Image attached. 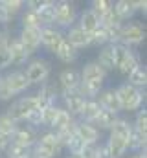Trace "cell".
Returning <instances> with one entry per match:
<instances>
[{
  "label": "cell",
  "instance_id": "1",
  "mask_svg": "<svg viewBox=\"0 0 147 158\" xmlns=\"http://www.w3.org/2000/svg\"><path fill=\"white\" fill-rule=\"evenodd\" d=\"M79 76H81V85H79L77 90L81 92V96L85 99H96L98 94L103 90L107 72L103 68H99L96 61H90L81 68Z\"/></svg>",
  "mask_w": 147,
  "mask_h": 158
},
{
  "label": "cell",
  "instance_id": "2",
  "mask_svg": "<svg viewBox=\"0 0 147 158\" xmlns=\"http://www.w3.org/2000/svg\"><path fill=\"white\" fill-rule=\"evenodd\" d=\"M116 96L121 112H136L145 107V90H138L129 83H121L116 86Z\"/></svg>",
  "mask_w": 147,
  "mask_h": 158
},
{
  "label": "cell",
  "instance_id": "3",
  "mask_svg": "<svg viewBox=\"0 0 147 158\" xmlns=\"http://www.w3.org/2000/svg\"><path fill=\"white\" fill-rule=\"evenodd\" d=\"M140 64H142L140 57L134 53V50H131L129 46H123V44H114V70H118L121 76L127 77Z\"/></svg>",
  "mask_w": 147,
  "mask_h": 158
},
{
  "label": "cell",
  "instance_id": "4",
  "mask_svg": "<svg viewBox=\"0 0 147 158\" xmlns=\"http://www.w3.org/2000/svg\"><path fill=\"white\" fill-rule=\"evenodd\" d=\"M39 109H40V107H39L37 96L35 94H30V96H22V98H19L17 101H13V103L9 105V109L6 110V114L20 125L22 121H28V118H30L35 110H39Z\"/></svg>",
  "mask_w": 147,
  "mask_h": 158
},
{
  "label": "cell",
  "instance_id": "5",
  "mask_svg": "<svg viewBox=\"0 0 147 158\" xmlns=\"http://www.w3.org/2000/svg\"><path fill=\"white\" fill-rule=\"evenodd\" d=\"M77 22V9L70 0H55L53 6V28L70 30Z\"/></svg>",
  "mask_w": 147,
  "mask_h": 158
},
{
  "label": "cell",
  "instance_id": "6",
  "mask_svg": "<svg viewBox=\"0 0 147 158\" xmlns=\"http://www.w3.org/2000/svg\"><path fill=\"white\" fill-rule=\"evenodd\" d=\"M63 147L57 140V136L52 131H46L42 134H39L35 145L32 147V155L33 158H57L61 155Z\"/></svg>",
  "mask_w": 147,
  "mask_h": 158
},
{
  "label": "cell",
  "instance_id": "7",
  "mask_svg": "<svg viewBox=\"0 0 147 158\" xmlns=\"http://www.w3.org/2000/svg\"><path fill=\"white\" fill-rule=\"evenodd\" d=\"M50 70H52L50 68V63L46 59L37 57V59L28 63V66L24 70V76L28 79L30 86L32 85H42L44 81H48V77H50Z\"/></svg>",
  "mask_w": 147,
  "mask_h": 158
},
{
  "label": "cell",
  "instance_id": "8",
  "mask_svg": "<svg viewBox=\"0 0 147 158\" xmlns=\"http://www.w3.org/2000/svg\"><path fill=\"white\" fill-rule=\"evenodd\" d=\"M144 39H145V30H144V26L140 22L129 20V22H123L121 24V30H120V44L131 48V46L140 44Z\"/></svg>",
  "mask_w": 147,
  "mask_h": 158
},
{
  "label": "cell",
  "instance_id": "9",
  "mask_svg": "<svg viewBox=\"0 0 147 158\" xmlns=\"http://www.w3.org/2000/svg\"><path fill=\"white\" fill-rule=\"evenodd\" d=\"M59 99L63 101V109L72 116L74 119H79L81 118V112L85 109V103L86 99L81 96L79 90H70V92H61Z\"/></svg>",
  "mask_w": 147,
  "mask_h": 158
},
{
  "label": "cell",
  "instance_id": "10",
  "mask_svg": "<svg viewBox=\"0 0 147 158\" xmlns=\"http://www.w3.org/2000/svg\"><path fill=\"white\" fill-rule=\"evenodd\" d=\"M35 96H37V101H39L40 109H44L48 105H57V99L61 96L57 81H44L42 85H39V92Z\"/></svg>",
  "mask_w": 147,
  "mask_h": 158
},
{
  "label": "cell",
  "instance_id": "11",
  "mask_svg": "<svg viewBox=\"0 0 147 158\" xmlns=\"http://www.w3.org/2000/svg\"><path fill=\"white\" fill-rule=\"evenodd\" d=\"M37 138H39V129L32 127V125H19L17 131L13 132V136L9 138V142L15 145H20V147L32 149L35 145Z\"/></svg>",
  "mask_w": 147,
  "mask_h": 158
},
{
  "label": "cell",
  "instance_id": "12",
  "mask_svg": "<svg viewBox=\"0 0 147 158\" xmlns=\"http://www.w3.org/2000/svg\"><path fill=\"white\" fill-rule=\"evenodd\" d=\"M4 79H6V85H7L9 92L13 94V98L19 96V94H24L30 88V83H28V79L24 76V70H20V68L4 74Z\"/></svg>",
  "mask_w": 147,
  "mask_h": 158
},
{
  "label": "cell",
  "instance_id": "13",
  "mask_svg": "<svg viewBox=\"0 0 147 158\" xmlns=\"http://www.w3.org/2000/svg\"><path fill=\"white\" fill-rule=\"evenodd\" d=\"M19 40L28 55H33L40 48V28H20Z\"/></svg>",
  "mask_w": 147,
  "mask_h": 158
},
{
  "label": "cell",
  "instance_id": "14",
  "mask_svg": "<svg viewBox=\"0 0 147 158\" xmlns=\"http://www.w3.org/2000/svg\"><path fill=\"white\" fill-rule=\"evenodd\" d=\"M57 85H59V90L61 92H70V90H77L79 85H81V76H79V70L74 68V66H66L59 72L57 76Z\"/></svg>",
  "mask_w": 147,
  "mask_h": 158
},
{
  "label": "cell",
  "instance_id": "15",
  "mask_svg": "<svg viewBox=\"0 0 147 158\" xmlns=\"http://www.w3.org/2000/svg\"><path fill=\"white\" fill-rule=\"evenodd\" d=\"M65 40V33L53 26H44L40 28V46H44L50 53L57 50V46Z\"/></svg>",
  "mask_w": 147,
  "mask_h": 158
},
{
  "label": "cell",
  "instance_id": "16",
  "mask_svg": "<svg viewBox=\"0 0 147 158\" xmlns=\"http://www.w3.org/2000/svg\"><path fill=\"white\" fill-rule=\"evenodd\" d=\"M65 40L75 48L77 52L79 50H83V48H88V46H92V39H90V33H86V31H83L79 26H72L70 30H66V33H65Z\"/></svg>",
  "mask_w": 147,
  "mask_h": 158
},
{
  "label": "cell",
  "instance_id": "17",
  "mask_svg": "<svg viewBox=\"0 0 147 158\" xmlns=\"http://www.w3.org/2000/svg\"><path fill=\"white\" fill-rule=\"evenodd\" d=\"M75 136L85 143V145H92V143H99V131L86 121L77 119L75 121Z\"/></svg>",
  "mask_w": 147,
  "mask_h": 158
},
{
  "label": "cell",
  "instance_id": "18",
  "mask_svg": "<svg viewBox=\"0 0 147 158\" xmlns=\"http://www.w3.org/2000/svg\"><path fill=\"white\" fill-rule=\"evenodd\" d=\"M98 105L107 110V112H112V114H120V103H118V96H116V88L114 86H109V88H103L98 98H96Z\"/></svg>",
  "mask_w": 147,
  "mask_h": 158
},
{
  "label": "cell",
  "instance_id": "19",
  "mask_svg": "<svg viewBox=\"0 0 147 158\" xmlns=\"http://www.w3.org/2000/svg\"><path fill=\"white\" fill-rule=\"evenodd\" d=\"M7 52H9V57H11V66H22V64H26L28 59H30V55L26 53V50H24V46L20 44L19 37L9 39Z\"/></svg>",
  "mask_w": 147,
  "mask_h": 158
},
{
  "label": "cell",
  "instance_id": "20",
  "mask_svg": "<svg viewBox=\"0 0 147 158\" xmlns=\"http://www.w3.org/2000/svg\"><path fill=\"white\" fill-rule=\"evenodd\" d=\"M105 145H107V149H109V153H110L112 158H123L127 155V145H129V142H127L125 138L118 136V134L109 132V140L105 142Z\"/></svg>",
  "mask_w": 147,
  "mask_h": 158
},
{
  "label": "cell",
  "instance_id": "21",
  "mask_svg": "<svg viewBox=\"0 0 147 158\" xmlns=\"http://www.w3.org/2000/svg\"><path fill=\"white\" fill-rule=\"evenodd\" d=\"M98 66L103 68L107 74L114 70V44H105L99 48V53H98V59H96Z\"/></svg>",
  "mask_w": 147,
  "mask_h": 158
},
{
  "label": "cell",
  "instance_id": "22",
  "mask_svg": "<svg viewBox=\"0 0 147 158\" xmlns=\"http://www.w3.org/2000/svg\"><path fill=\"white\" fill-rule=\"evenodd\" d=\"M75 26H79L83 31L86 33H94L98 28H99V19L90 11V9H85L81 15H77V22Z\"/></svg>",
  "mask_w": 147,
  "mask_h": 158
},
{
  "label": "cell",
  "instance_id": "23",
  "mask_svg": "<svg viewBox=\"0 0 147 158\" xmlns=\"http://www.w3.org/2000/svg\"><path fill=\"white\" fill-rule=\"evenodd\" d=\"M53 55L63 63V64H74L75 61H77V57H79V52L72 48L66 40H63L59 46H57V50L53 52Z\"/></svg>",
  "mask_w": 147,
  "mask_h": 158
},
{
  "label": "cell",
  "instance_id": "24",
  "mask_svg": "<svg viewBox=\"0 0 147 158\" xmlns=\"http://www.w3.org/2000/svg\"><path fill=\"white\" fill-rule=\"evenodd\" d=\"M112 9L116 11V15L120 17L121 22H129L134 17V13H136L132 0H118V2L112 4Z\"/></svg>",
  "mask_w": 147,
  "mask_h": 158
},
{
  "label": "cell",
  "instance_id": "25",
  "mask_svg": "<svg viewBox=\"0 0 147 158\" xmlns=\"http://www.w3.org/2000/svg\"><path fill=\"white\" fill-rule=\"evenodd\" d=\"M129 85L131 86H134V88H138V90H145V86H147V68L144 66V64H140L134 72H131L129 76Z\"/></svg>",
  "mask_w": 147,
  "mask_h": 158
},
{
  "label": "cell",
  "instance_id": "26",
  "mask_svg": "<svg viewBox=\"0 0 147 158\" xmlns=\"http://www.w3.org/2000/svg\"><path fill=\"white\" fill-rule=\"evenodd\" d=\"M99 112H101V107L98 105V101H96V99H86L85 109H83L79 119H81V121H86V123H94L96 118L99 116Z\"/></svg>",
  "mask_w": 147,
  "mask_h": 158
},
{
  "label": "cell",
  "instance_id": "27",
  "mask_svg": "<svg viewBox=\"0 0 147 158\" xmlns=\"http://www.w3.org/2000/svg\"><path fill=\"white\" fill-rule=\"evenodd\" d=\"M53 6H55V0H46L44 6L37 11V17L40 20V26H53Z\"/></svg>",
  "mask_w": 147,
  "mask_h": 158
},
{
  "label": "cell",
  "instance_id": "28",
  "mask_svg": "<svg viewBox=\"0 0 147 158\" xmlns=\"http://www.w3.org/2000/svg\"><path fill=\"white\" fill-rule=\"evenodd\" d=\"M127 151H132V155H134V153H144V151H147V136L136 132V131L132 129V134H131V138H129Z\"/></svg>",
  "mask_w": 147,
  "mask_h": 158
},
{
  "label": "cell",
  "instance_id": "29",
  "mask_svg": "<svg viewBox=\"0 0 147 158\" xmlns=\"http://www.w3.org/2000/svg\"><path fill=\"white\" fill-rule=\"evenodd\" d=\"M116 119H118V114H112V112H107V110L101 109L99 116L96 118V121H94L92 125H94L98 131H110V127L114 125Z\"/></svg>",
  "mask_w": 147,
  "mask_h": 158
},
{
  "label": "cell",
  "instance_id": "30",
  "mask_svg": "<svg viewBox=\"0 0 147 158\" xmlns=\"http://www.w3.org/2000/svg\"><path fill=\"white\" fill-rule=\"evenodd\" d=\"M59 109H61V105H48V107L40 109V118H42V127H46L48 131L52 129L53 121H55V118H57V114H59Z\"/></svg>",
  "mask_w": 147,
  "mask_h": 158
},
{
  "label": "cell",
  "instance_id": "31",
  "mask_svg": "<svg viewBox=\"0 0 147 158\" xmlns=\"http://www.w3.org/2000/svg\"><path fill=\"white\" fill-rule=\"evenodd\" d=\"M17 127H19V123H17L15 119H11L6 112H4V114H0V134H2V136L11 138V136H13V132L17 131Z\"/></svg>",
  "mask_w": 147,
  "mask_h": 158
},
{
  "label": "cell",
  "instance_id": "32",
  "mask_svg": "<svg viewBox=\"0 0 147 158\" xmlns=\"http://www.w3.org/2000/svg\"><path fill=\"white\" fill-rule=\"evenodd\" d=\"M20 24H22V28H42L40 20L37 17V11L26 9V7H24V11L20 15Z\"/></svg>",
  "mask_w": 147,
  "mask_h": 158
},
{
  "label": "cell",
  "instance_id": "33",
  "mask_svg": "<svg viewBox=\"0 0 147 158\" xmlns=\"http://www.w3.org/2000/svg\"><path fill=\"white\" fill-rule=\"evenodd\" d=\"M90 39H92V44L94 46H105V44H110V35H109V30L107 28H103L101 24H99V28L94 31V33H90Z\"/></svg>",
  "mask_w": 147,
  "mask_h": 158
},
{
  "label": "cell",
  "instance_id": "34",
  "mask_svg": "<svg viewBox=\"0 0 147 158\" xmlns=\"http://www.w3.org/2000/svg\"><path fill=\"white\" fill-rule=\"evenodd\" d=\"M132 129L136 132L147 136V109L145 107H142L140 110H136V118H134V123H132Z\"/></svg>",
  "mask_w": 147,
  "mask_h": 158
},
{
  "label": "cell",
  "instance_id": "35",
  "mask_svg": "<svg viewBox=\"0 0 147 158\" xmlns=\"http://www.w3.org/2000/svg\"><path fill=\"white\" fill-rule=\"evenodd\" d=\"M110 7H112V2H110V0H92L88 9H90L98 19H101L107 11H110Z\"/></svg>",
  "mask_w": 147,
  "mask_h": 158
},
{
  "label": "cell",
  "instance_id": "36",
  "mask_svg": "<svg viewBox=\"0 0 147 158\" xmlns=\"http://www.w3.org/2000/svg\"><path fill=\"white\" fill-rule=\"evenodd\" d=\"M2 2V6L6 7V11L15 19L19 13H22L24 11V0H0Z\"/></svg>",
  "mask_w": 147,
  "mask_h": 158
},
{
  "label": "cell",
  "instance_id": "37",
  "mask_svg": "<svg viewBox=\"0 0 147 158\" xmlns=\"http://www.w3.org/2000/svg\"><path fill=\"white\" fill-rule=\"evenodd\" d=\"M6 156L7 158H30L32 156V149H26V147L9 143V147L6 151Z\"/></svg>",
  "mask_w": 147,
  "mask_h": 158
},
{
  "label": "cell",
  "instance_id": "38",
  "mask_svg": "<svg viewBox=\"0 0 147 158\" xmlns=\"http://www.w3.org/2000/svg\"><path fill=\"white\" fill-rule=\"evenodd\" d=\"M66 149H68V153H77V155H81V151L85 149V143L74 134L72 138H70V142L66 143Z\"/></svg>",
  "mask_w": 147,
  "mask_h": 158
},
{
  "label": "cell",
  "instance_id": "39",
  "mask_svg": "<svg viewBox=\"0 0 147 158\" xmlns=\"http://www.w3.org/2000/svg\"><path fill=\"white\" fill-rule=\"evenodd\" d=\"M11 99H13V94L9 92L4 76H0V101H11Z\"/></svg>",
  "mask_w": 147,
  "mask_h": 158
},
{
  "label": "cell",
  "instance_id": "40",
  "mask_svg": "<svg viewBox=\"0 0 147 158\" xmlns=\"http://www.w3.org/2000/svg\"><path fill=\"white\" fill-rule=\"evenodd\" d=\"M98 145H99V143L85 145V149L81 151V156L83 158H98Z\"/></svg>",
  "mask_w": 147,
  "mask_h": 158
},
{
  "label": "cell",
  "instance_id": "41",
  "mask_svg": "<svg viewBox=\"0 0 147 158\" xmlns=\"http://www.w3.org/2000/svg\"><path fill=\"white\" fill-rule=\"evenodd\" d=\"M13 22V17L6 11V7L2 6V2H0V26H7V24H11Z\"/></svg>",
  "mask_w": 147,
  "mask_h": 158
},
{
  "label": "cell",
  "instance_id": "42",
  "mask_svg": "<svg viewBox=\"0 0 147 158\" xmlns=\"http://www.w3.org/2000/svg\"><path fill=\"white\" fill-rule=\"evenodd\" d=\"M11 68V57H9V52H2L0 53V70H7Z\"/></svg>",
  "mask_w": 147,
  "mask_h": 158
},
{
  "label": "cell",
  "instance_id": "43",
  "mask_svg": "<svg viewBox=\"0 0 147 158\" xmlns=\"http://www.w3.org/2000/svg\"><path fill=\"white\" fill-rule=\"evenodd\" d=\"M9 33L6 31V30H0V53L2 52H6L7 50V44H9Z\"/></svg>",
  "mask_w": 147,
  "mask_h": 158
},
{
  "label": "cell",
  "instance_id": "44",
  "mask_svg": "<svg viewBox=\"0 0 147 158\" xmlns=\"http://www.w3.org/2000/svg\"><path fill=\"white\" fill-rule=\"evenodd\" d=\"M98 158H112L105 143H99V145H98Z\"/></svg>",
  "mask_w": 147,
  "mask_h": 158
},
{
  "label": "cell",
  "instance_id": "45",
  "mask_svg": "<svg viewBox=\"0 0 147 158\" xmlns=\"http://www.w3.org/2000/svg\"><path fill=\"white\" fill-rule=\"evenodd\" d=\"M9 138H6V136H2L0 134V155H6V151H7V147H9Z\"/></svg>",
  "mask_w": 147,
  "mask_h": 158
},
{
  "label": "cell",
  "instance_id": "46",
  "mask_svg": "<svg viewBox=\"0 0 147 158\" xmlns=\"http://www.w3.org/2000/svg\"><path fill=\"white\" fill-rule=\"evenodd\" d=\"M134 2V9L136 11H142L144 15H145V11H147V2L145 0H132Z\"/></svg>",
  "mask_w": 147,
  "mask_h": 158
},
{
  "label": "cell",
  "instance_id": "47",
  "mask_svg": "<svg viewBox=\"0 0 147 158\" xmlns=\"http://www.w3.org/2000/svg\"><path fill=\"white\" fill-rule=\"evenodd\" d=\"M129 158H147V151H144V153H134V155H131Z\"/></svg>",
  "mask_w": 147,
  "mask_h": 158
},
{
  "label": "cell",
  "instance_id": "48",
  "mask_svg": "<svg viewBox=\"0 0 147 158\" xmlns=\"http://www.w3.org/2000/svg\"><path fill=\"white\" fill-rule=\"evenodd\" d=\"M66 158H83V156H81V155H77V153H68Z\"/></svg>",
  "mask_w": 147,
  "mask_h": 158
}]
</instances>
